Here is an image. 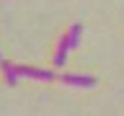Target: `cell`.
Returning <instances> with one entry per match:
<instances>
[{"instance_id": "1", "label": "cell", "mask_w": 124, "mask_h": 116, "mask_svg": "<svg viewBox=\"0 0 124 116\" xmlns=\"http://www.w3.org/2000/svg\"><path fill=\"white\" fill-rule=\"evenodd\" d=\"M18 67V77H31V80H54L60 77L54 70H39V67H29V65H16Z\"/></svg>"}, {"instance_id": "2", "label": "cell", "mask_w": 124, "mask_h": 116, "mask_svg": "<svg viewBox=\"0 0 124 116\" xmlns=\"http://www.w3.org/2000/svg\"><path fill=\"white\" fill-rule=\"evenodd\" d=\"M60 80L65 85H75V88H93V85L98 83L93 75H80V72H75V75H67L65 72V75H60Z\"/></svg>"}, {"instance_id": "3", "label": "cell", "mask_w": 124, "mask_h": 116, "mask_svg": "<svg viewBox=\"0 0 124 116\" xmlns=\"http://www.w3.org/2000/svg\"><path fill=\"white\" fill-rule=\"evenodd\" d=\"M67 54H70V41H67V36H62V41L57 44V49H54L52 65H54L57 70H62L65 65H67Z\"/></svg>"}, {"instance_id": "4", "label": "cell", "mask_w": 124, "mask_h": 116, "mask_svg": "<svg viewBox=\"0 0 124 116\" xmlns=\"http://www.w3.org/2000/svg\"><path fill=\"white\" fill-rule=\"evenodd\" d=\"M0 70H3V75H5V83L10 85V88H16V83H18V67H16L13 62L3 59L0 62Z\"/></svg>"}, {"instance_id": "5", "label": "cell", "mask_w": 124, "mask_h": 116, "mask_svg": "<svg viewBox=\"0 0 124 116\" xmlns=\"http://www.w3.org/2000/svg\"><path fill=\"white\" fill-rule=\"evenodd\" d=\"M80 34H83V23H72L70 31L65 34L67 41H70V49H78V46H80Z\"/></svg>"}, {"instance_id": "6", "label": "cell", "mask_w": 124, "mask_h": 116, "mask_svg": "<svg viewBox=\"0 0 124 116\" xmlns=\"http://www.w3.org/2000/svg\"><path fill=\"white\" fill-rule=\"evenodd\" d=\"M0 62H3V52H0Z\"/></svg>"}]
</instances>
